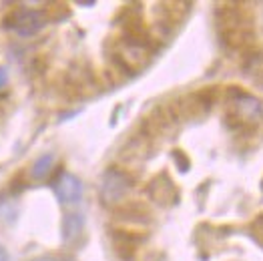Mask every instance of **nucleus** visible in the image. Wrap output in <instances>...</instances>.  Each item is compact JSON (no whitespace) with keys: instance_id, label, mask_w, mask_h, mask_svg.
I'll return each instance as SVG.
<instances>
[{"instance_id":"f257e3e1","label":"nucleus","mask_w":263,"mask_h":261,"mask_svg":"<svg viewBox=\"0 0 263 261\" xmlns=\"http://www.w3.org/2000/svg\"><path fill=\"white\" fill-rule=\"evenodd\" d=\"M235 92L231 95V110H229V119H235V123L239 125H257L263 117V103L253 97L243 92L241 88H233Z\"/></svg>"},{"instance_id":"f03ea898","label":"nucleus","mask_w":263,"mask_h":261,"mask_svg":"<svg viewBox=\"0 0 263 261\" xmlns=\"http://www.w3.org/2000/svg\"><path fill=\"white\" fill-rule=\"evenodd\" d=\"M133 179L121 169H109L101 179V199L107 205H115L131 191Z\"/></svg>"},{"instance_id":"7ed1b4c3","label":"nucleus","mask_w":263,"mask_h":261,"mask_svg":"<svg viewBox=\"0 0 263 261\" xmlns=\"http://www.w3.org/2000/svg\"><path fill=\"white\" fill-rule=\"evenodd\" d=\"M44 26V16L34 8H18L6 18V28L16 32L18 36H34Z\"/></svg>"},{"instance_id":"20e7f679","label":"nucleus","mask_w":263,"mask_h":261,"mask_svg":"<svg viewBox=\"0 0 263 261\" xmlns=\"http://www.w3.org/2000/svg\"><path fill=\"white\" fill-rule=\"evenodd\" d=\"M54 193L63 205H74L83 199V181L77 175L63 171L54 181Z\"/></svg>"},{"instance_id":"39448f33","label":"nucleus","mask_w":263,"mask_h":261,"mask_svg":"<svg viewBox=\"0 0 263 261\" xmlns=\"http://www.w3.org/2000/svg\"><path fill=\"white\" fill-rule=\"evenodd\" d=\"M52 167H54V157L50 153H46L43 157H39L34 161V165L30 167V177L36 179V181H43V179H46L50 175Z\"/></svg>"},{"instance_id":"423d86ee","label":"nucleus","mask_w":263,"mask_h":261,"mask_svg":"<svg viewBox=\"0 0 263 261\" xmlns=\"http://www.w3.org/2000/svg\"><path fill=\"white\" fill-rule=\"evenodd\" d=\"M83 217L81 215H66L65 223H63V235H65V241L74 239L77 235H81L83 231Z\"/></svg>"},{"instance_id":"0eeeda50","label":"nucleus","mask_w":263,"mask_h":261,"mask_svg":"<svg viewBox=\"0 0 263 261\" xmlns=\"http://www.w3.org/2000/svg\"><path fill=\"white\" fill-rule=\"evenodd\" d=\"M251 237L263 247V213L251 223Z\"/></svg>"},{"instance_id":"6e6552de","label":"nucleus","mask_w":263,"mask_h":261,"mask_svg":"<svg viewBox=\"0 0 263 261\" xmlns=\"http://www.w3.org/2000/svg\"><path fill=\"white\" fill-rule=\"evenodd\" d=\"M6 83H8V72L4 66H0V90L6 87Z\"/></svg>"},{"instance_id":"1a4fd4ad","label":"nucleus","mask_w":263,"mask_h":261,"mask_svg":"<svg viewBox=\"0 0 263 261\" xmlns=\"http://www.w3.org/2000/svg\"><path fill=\"white\" fill-rule=\"evenodd\" d=\"M0 261H8V255H6V249L0 245Z\"/></svg>"},{"instance_id":"9d476101","label":"nucleus","mask_w":263,"mask_h":261,"mask_svg":"<svg viewBox=\"0 0 263 261\" xmlns=\"http://www.w3.org/2000/svg\"><path fill=\"white\" fill-rule=\"evenodd\" d=\"M34 261H54L52 257H39V259H34Z\"/></svg>"}]
</instances>
